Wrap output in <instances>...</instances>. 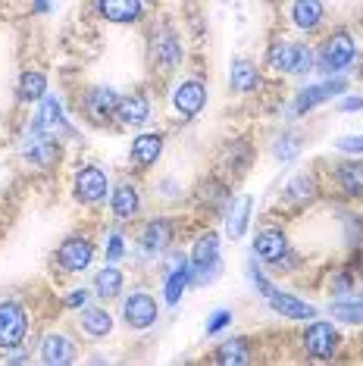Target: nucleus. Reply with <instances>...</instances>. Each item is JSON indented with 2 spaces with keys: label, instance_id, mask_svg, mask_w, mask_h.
I'll return each mask as SVG.
<instances>
[{
  "label": "nucleus",
  "instance_id": "nucleus-18",
  "mask_svg": "<svg viewBox=\"0 0 363 366\" xmlns=\"http://www.w3.org/2000/svg\"><path fill=\"white\" fill-rule=\"evenodd\" d=\"M41 363L47 366H69L76 363V341L63 332H47L41 338Z\"/></svg>",
  "mask_w": 363,
  "mask_h": 366
},
{
  "label": "nucleus",
  "instance_id": "nucleus-27",
  "mask_svg": "<svg viewBox=\"0 0 363 366\" xmlns=\"http://www.w3.org/2000/svg\"><path fill=\"white\" fill-rule=\"evenodd\" d=\"M285 201L288 204H298V207H307L317 201V194H319V185H317V176L313 172H298L292 182L285 185Z\"/></svg>",
  "mask_w": 363,
  "mask_h": 366
},
{
  "label": "nucleus",
  "instance_id": "nucleus-15",
  "mask_svg": "<svg viewBox=\"0 0 363 366\" xmlns=\"http://www.w3.org/2000/svg\"><path fill=\"white\" fill-rule=\"evenodd\" d=\"M172 238H176V226H172L169 216H154V219L144 222L141 238L138 241H141V247L147 254H166Z\"/></svg>",
  "mask_w": 363,
  "mask_h": 366
},
{
  "label": "nucleus",
  "instance_id": "nucleus-2",
  "mask_svg": "<svg viewBox=\"0 0 363 366\" xmlns=\"http://www.w3.org/2000/svg\"><path fill=\"white\" fill-rule=\"evenodd\" d=\"M192 279L197 285H210L222 269V257H219V235L217 232H201L192 244Z\"/></svg>",
  "mask_w": 363,
  "mask_h": 366
},
{
  "label": "nucleus",
  "instance_id": "nucleus-39",
  "mask_svg": "<svg viewBox=\"0 0 363 366\" xmlns=\"http://www.w3.org/2000/svg\"><path fill=\"white\" fill-rule=\"evenodd\" d=\"M88 297H91V291H88V288H76V291H69V297H66L63 304L69 307V310H85Z\"/></svg>",
  "mask_w": 363,
  "mask_h": 366
},
{
  "label": "nucleus",
  "instance_id": "nucleus-29",
  "mask_svg": "<svg viewBox=\"0 0 363 366\" xmlns=\"http://www.w3.org/2000/svg\"><path fill=\"white\" fill-rule=\"evenodd\" d=\"M22 104H41L47 97V76L41 69H26L19 76V88H16Z\"/></svg>",
  "mask_w": 363,
  "mask_h": 366
},
{
  "label": "nucleus",
  "instance_id": "nucleus-19",
  "mask_svg": "<svg viewBox=\"0 0 363 366\" xmlns=\"http://www.w3.org/2000/svg\"><path fill=\"white\" fill-rule=\"evenodd\" d=\"M110 210L119 222H131L141 210V191L131 182H119L116 188L110 191Z\"/></svg>",
  "mask_w": 363,
  "mask_h": 366
},
{
  "label": "nucleus",
  "instance_id": "nucleus-10",
  "mask_svg": "<svg viewBox=\"0 0 363 366\" xmlns=\"http://www.w3.org/2000/svg\"><path fill=\"white\" fill-rule=\"evenodd\" d=\"M31 132H41V135H54V138H63V135H76L63 113V104L56 97H44L31 119Z\"/></svg>",
  "mask_w": 363,
  "mask_h": 366
},
{
  "label": "nucleus",
  "instance_id": "nucleus-31",
  "mask_svg": "<svg viewBox=\"0 0 363 366\" xmlns=\"http://www.w3.org/2000/svg\"><path fill=\"white\" fill-rule=\"evenodd\" d=\"M188 285H192V263L182 266V269L166 272V282H163V301H166L169 307H176L182 301V295L188 291Z\"/></svg>",
  "mask_w": 363,
  "mask_h": 366
},
{
  "label": "nucleus",
  "instance_id": "nucleus-43",
  "mask_svg": "<svg viewBox=\"0 0 363 366\" xmlns=\"http://www.w3.org/2000/svg\"><path fill=\"white\" fill-rule=\"evenodd\" d=\"M31 10L35 13H51V0H31Z\"/></svg>",
  "mask_w": 363,
  "mask_h": 366
},
{
  "label": "nucleus",
  "instance_id": "nucleus-11",
  "mask_svg": "<svg viewBox=\"0 0 363 366\" xmlns=\"http://www.w3.org/2000/svg\"><path fill=\"white\" fill-rule=\"evenodd\" d=\"M172 107H176L179 116L185 119H194L197 113L207 107V85L201 79H185L172 88Z\"/></svg>",
  "mask_w": 363,
  "mask_h": 366
},
{
  "label": "nucleus",
  "instance_id": "nucleus-24",
  "mask_svg": "<svg viewBox=\"0 0 363 366\" xmlns=\"http://www.w3.org/2000/svg\"><path fill=\"white\" fill-rule=\"evenodd\" d=\"M335 182L344 197H360L363 194V160L351 157L335 166Z\"/></svg>",
  "mask_w": 363,
  "mask_h": 366
},
{
  "label": "nucleus",
  "instance_id": "nucleus-25",
  "mask_svg": "<svg viewBox=\"0 0 363 366\" xmlns=\"http://www.w3.org/2000/svg\"><path fill=\"white\" fill-rule=\"evenodd\" d=\"M122 288H126V276H122V269L116 263L106 260L104 269H97L94 276V297H101V301H110V297H119Z\"/></svg>",
  "mask_w": 363,
  "mask_h": 366
},
{
  "label": "nucleus",
  "instance_id": "nucleus-4",
  "mask_svg": "<svg viewBox=\"0 0 363 366\" xmlns=\"http://www.w3.org/2000/svg\"><path fill=\"white\" fill-rule=\"evenodd\" d=\"M29 335V310L19 301H0V351H16Z\"/></svg>",
  "mask_w": 363,
  "mask_h": 366
},
{
  "label": "nucleus",
  "instance_id": "nucleus-21",
  "mask_svg": "<svg viewBox=\"0 0 363 366\" xmlns=\"http://www.w3.org/2000/svg\"><path fill=\"white\" fill-rule=\"evenodd\" d=\"M182 56H185V51H182V41L172 29H163L160 35H154V60L163 72H176Z\"/></svg>",
  "mask_w": 363,
  "mask_h": 366
},
{
  "label": "nucleus",
  "instance_id": "nucleus-14",
  "mask_svg": "<svg viewBox=\"0 0 363 366\" xmlns=\"http://www.w3.org/2000/svg\"><path fill=\"white\" fill-rule=\"evenodd\" d=\"M288 251H292V244H288V235L279 226L260 229L257 238H254V254H257L263 263H269V266H276Z\"/></svg>",
  "mask_w": 363,
  "mask_h": 366
},
{
  "label": "nucleus",
  "instance_id": "nucleus-23",
  "mask_svg": "<svg viewBox=\"0 0 363 366\" xmlns=\"http://www.w3.org/2000/svg\"><path fill=\"white\" fill-rule=\"evenodd\" d=\"M229 85H232L235 94H254V91L260 88V72L257 66L251 60H244V56H238L229 66Z\"/></svg>",
  "mask_w": 363,
  "mask_h": 366
},
{
  "label": "nucleus",
  "instance_id": "nucleus-32",
  "mask_svg": "<svg viewBox=\"0 0 363 366\" xmlns=\"http://www.w3.org/2000/svg\"><path fill=\"white\" fill-rule=\"evenodd\" d=\"M217 363H226V366H242V363H251V351H247V338H229L222 341L213 354Z\"/></svg>",
  "mask_w": 363,
  "mask_h": 366
},
{
  "label": "nucleus",
  "instance_id": "nucleus-34",
  "mask_svg": "<svg viewBox=\"0 0 363 366\" xmlns=\"http://www.w3.org/2000/svg\"><path fill=\"white\" fill-rule=\"evenodd\" d=\"M251 144L247 141H229L226 144V166L229 172H235V176H242V172H247V166H251Z\"/></svg>",
  "mask_w": 363,
  "mask_h": 366
},
{
  "label": "nucleus",
  "instance_id": "nucleus-28",
  "mask_svg": "<svg viewBox=\"0 0 363 366\" xmlns=\"http://www.w3.org/2000/svg\"><path fill=\"white\" fill-rule=\"evenodd\" d=\"M251 213H254V197L251 194H242L238 201H232V207H229L226 213V232L229 238H244L247 226H251Z\"/></svg>",
  "mask_w": 363,
  "mask_h": 366
},
{
  "label": "nucleus",
  "instance_id": "nucleus-5",
  "mask_svg": "<svg viewBox=\"0 0 363 366\" xmlns=\"http://www.w3.org/2000/svg\"><path fill=\"white\" fill-rule=\"evenodd\" d=\"M110 179H106V172L101 166L94 163H85L76 169V176H72V197H76L79 204H101L106 201V194H110Z\"/></svg>",
  "mask_w": 363,
  "mask_h": 366
},
{
  "label": "nucleus",
  "instance_id": "nucleus-20",
  "mask_svg": "<svg viewBox=\"0 0 363 366\" xmlns=\"http://www.w3.org/2000/svg\"><path fill=\"white\" fill-rule=\"evenodd\" d=\"M97 13L113 26H131L144 16V0H97Z\"/></svg>",
  "mask_w": 363,
  "mask_h": 366
},
{
  "label": "nucleus",
  "instance_id": "nucleus-41",
  "mask_svg": "<svg viewBox=\"0 0 363 366\" xmlns=\"http://www.w3.org/2000/svg\"><path fill=\"white\" fill-rule=\"evenodd\" d=\"M251 282H254V285L260 288V295H263V297H267L269 291L276 288V285H272V282H269L267 276H263V272H260V269H257V266H254V263H251Z\"/></svg>",
  "mask_w": 363,
  "mask_h": 366
},
{
  "label": "nucleus",
  "instance_id": "nucleus-22",
  "mask_svg": "<svg viewBox=\"0 0 363 366\" xmlns=\"http://www.w3.org/2000/svg\"><path fill=\"white\" fill-rule=\"evenodd\" d=\"M116 119L122 126H144V122L151 119V97H147L144 91H131V94L119 97Z\"/></svg>",
  "mask_w": 363,
  "mask_h": 366
},
{
  "label": "nucleus",
  "instance_id": "nucleus-7",
  "mask_svg": "<svg viewBox=\"0 0 363 366\" xmlns=\"http://www.w3.org/2000/svg\"><path fill=\"white\" fill-rule=\"evenodd\" d=\"M122 320H126L129 329L135 332H144L151 329L156 320H160V307H156L154 295H147V291H131V295L122 301Z\"/></svg>",
  "mask_w": 363,
  "mask_h": 366
},
{
  "label": "nucleus",
  "instance_id": "nucleus-9",
  "mask_svg": "<svg viewBox=\"0 0 363 366\" xmlns=\"http://www.w3.org/2000/svg\"><path fill=\"white\" fill-rule=\"evenodd\" d=\"M344 91H348V79L344 76H332V79L319 81V85H307V88L298 91V97H294V113H310V110H317L319 104L344 94Z\"/></svg>",
  "mask_w": 363,
  "mask_h": 366
},
{
  "label": "nucleus",
  "instance_id": "nucleus-30",
  "mask_svg": "<svg viewBox=\"0 0 363 366\" xmlns=\"http://www.w3.org/2000/svg\"><path fill=\"white\" fill-rule=\"evenodd\" d=\"M81 329L91 338H106L113 332V313L104 310V307H85L81 310Z\"/></svg>",
  "mask_w": 363,
  "mask_h": 366
},
{
  "label": "nucleus",
  "instance_id": "nucleus-12",
  "mask_svg": "<svg viewBox=\"0 0 363 366\" xmlns=\"http://www.w3.org/2000/svg\"><path fill=\"white\" fill-rule=\"evenodd\" d=\"M267 301H269V310L276 316H282V320H294V322L317 320V313H319L317 307L307 304V301H301L298 295H288V291H279V288L269 291Z\"/></svg>",
  "mask_w": 363,
  "mask_h": 366
},
{
  "label": "nucleus",
  "instance_id": "nucleus-26",
  "mask_svg": "<svg viewBox=\"0 0 363 366\" xmlns=\"http://www.w3.org/2000/svg\"><path fill=\"white\" fill-rule=\"evenodd\" d=\"M323 19H326L323 0H294V4H292V22L301 31L319 29V26H323Z\"/></svg>",
  "mask_w": 363,
  "mask_h": 366
},
{
  "label": "nucleus",
  "instance_id": "nucleus-17",
  "mask_svg": "<svg viewBox=\"0 0 363 366\" xmlns=\"http://www.w3.org/2000/svg\"><path fill=\"white\" fill-rule=\"evenodd\" d=\"M160 157H163V135H160V132H141V135L131 141V147H129L131 166H135V169H141V172L151 169Z\"/></svg>",
  "mask_w": 363,
  "mask_h": 366
},
{
  "label": "nucleus",
  "instance_id": "nucleus-35",
  "mask_svg": "<svg viewBox=\"0 0 363 366\" xmlns=\"http://www.w3.org/2000/svg\"><path fill=\"white\" fill-rule=\"evenodd\" d=\"M298 154H301V135L298 132H282V135H276V141H272V157H276V160L292 163Z\"/></svg>",
  "mask_w": 363,
  "mask_h": 366
},
{
  "label": "nucleus",
  "instance_id": "nucleus-13",
  "mask_svg": "<svg viewBox=\"0 0 363 366\" xmlns=\"http://www.w3.org/2000/svg\"><path fill=\"white\" fill-rule=\"evenodd\" d=\"M60 154H63L60 138L41 135V132H31V138L26 141V147H22V157H26V163L38 166V169H51V166H56Z\"/></svg>",
  "mask_w": 363,
  "mask_h": 366
},
{
  "label": "nucleus",
  "instance_id": "nucleus-33",
  "mask_svg": "<svg viewBox=\"0 0 363 366\" xmlns=\"http://www.w3.org/2000/svg\"><path fill=\"white\" fill-rule=\"evenodd\" d=\"M329 316L338 322H348V326H363V297H344V301L329 304Z\"/></svg>",
  "mask_w": 363,
  "mask_h": 366
},
{
  "label": "nucleus",
  "instance_id": "nucleus-8",
  "mask_svg": "<svg viewBox=\"0 0 363 366\" xmlns=\"http://www.w3.org/2000/svg\"><path fill=\"white\" fill-rule=\"evenodd\" d=\"M338 345H342L338 329L326 320L310 322L307 332H304V351H307V357H313V360H329V357H335Z\"/></svg>",
  "mask_w": 363,
  "mask_h": 366
},
{
  "label": "nucleus",
  "instance_id": "nucleus-42",
  "mask_svg": "<svg viewBox=\"0 0 363 366\" xmlns=\"http://www.w3.org/2000/svg\"><path fill=\"white\" fill-rule=\"evenodd\" d=\"M338 110H342V113L363 110V97H342V101H338Z\"/></svg>",
  "mask_w": 363,
  "mask_h": 366
},
{
  "label": "nucleus",
  "instance_id": "nucleus-38",
  "mask_svg": "<svg viewBox=\"0 0 363 366\" xmlns=\"http://www.w3.org/2000/svg\"><path fill=\"white\" fill-rule=\"evenodd\" d=\"M335 147H338L342 154L360 157V154H363V135H344V138H338V141H335Z\"/></svg>",
  "mask_w": 363,
  "mask_h": 366
},
{
  "label": "nucleus",
  "instance_id": "nucleus-3",
  "mask_svg": "<svg viewBox=\"0 0 363 366\" xmlns=\"http://www.w3.org/2000/svg\"><path fill=\"white\" fill-rule=\"evenodd\" d=\"M357 56V41L348 29H338L332 31L323 44H319V54H317V69L319 72H329V76H338L342 69H348Z\"/></svg>",
  "mask_w": 363,
  "mask_h": 366
},
{
  "label": "nucleus",
  "instance_id": "nucleus-6",
  "mask_svg": "<svg viewBox=\"0 0 363 366\" xmlns=\"http://www.w3.org/2000/svg\"><path fill=\"white\" fill-rule=\"evenodd\" d=\"M94 251L97 247L88 235H69L60 247H56V266H60L63 272H69V276L85 272L88 266L94 263Z\"/></svg>",
  "mask_w": 363,
  "mask_h": 366
},
{
  "label": "nucleus",
  "instance_id": "nucleus-36",
  "mask_svg": "<svg viewBox=\"0 0 363 366\" xmlns=\"http://www.w3.org/2000/svg\"><path fill=\"white\" fill-rule=\"evenodd\" d=\"M104 251H106V260H110V263H116V260H122V257L129 254L122 232H106V244H104Z\"/></svg>",
  "mask_w": 363,
  "mask_h": 366
},
{
  "label": "nucleus",
  "instance_id": "nucleus-16",
  "mask_svg": "<svg viewBox=\"0 0 363 366\" xmlns=\"http://www.w3.org/2000/svg\"><path fill=\"white\" fill-rule=\"evenodd\" d=\"M116 107H119V94L106 85H97L85 94V113H88L91 122H97V126L110 122L113 116H116Z\"/></svg>",
  "mask_w": 363,
  "mask_h": 366
},
{
  "label": "nucleus",
  "instance_id": "nucleus-37",
  "mask_svg": "<svg viewBox=\"0 0 363 366\" xmlns=\"http://www.w3.org/2000/svg\"><path fill=\"white\" fill-rule=\"evenodd\" d=\"M232 320H235V313L229 310V307H219V310H213L210 320H207V335H219L222 329L232 326Z\"/></svg>",
  "mask_w": 363,
  "mask_h": 366
},
{
  "label": "nucleus",
  "instance_id": "nucleus-1",
  "mask_svg": "<svg viewBox=\"0 0 363 366\" xmlns=\"http://www.w3.org/2000/svg\"><path fill=\"white\" fill-rule=\"evenodd\" d=\"M267 63H269V69L285 72V76H307L313 66H317V54H313L307 44L279 38V41H272L269 44Z\"/></svg>",
  "mask_w": 363,
  "mask_h": 366
},
{
  "label": "nucleus",
  "instance_id": "nucleus-40",
  "mask_svg": "<svg viewBox=\"0 0 363 366\" xmlns=\"http://www.w3.org/2000/svg\"><path fill=\"white\" fill-rule=\"evenodd\" d=\"M351 285H354V269H342L338 279L332 282V295H348Z\"/></svg>",
  "mask_w": 363,
  "mask_h": 366
}]
</instances>
